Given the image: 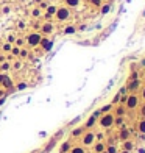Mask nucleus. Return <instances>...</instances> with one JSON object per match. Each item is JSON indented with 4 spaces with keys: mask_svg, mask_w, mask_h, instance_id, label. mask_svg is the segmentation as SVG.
<instances>
[{
    "mask_svg": "<svg viewBox=\"0 0 145 153\" xmlns=\"http://www.w3.org/2000/svg\"><path fill=\"white\" fill-rule=\"evenodd\" d=\"M55 16H56L58 21H67L69 17H70V9L66 8V6H59V8L56 9V13H55Z\"/></svg>",
    "mask_w": 145,
    "mask_h": 153,
    "instance_id": "f257e3e1",
    "label": "nucleus"
},
{
    "mask_svg": "<svg viewBox=\"0 0 145 153\" xmlns=\"http://www.w3.org/2000/svg\"><path fill=\"white\" fill-rule=\"evenodd\" d=\"M113 124H114V116H113V114H109V112H106V114H105L103 117L100 119V125H101L103 128L111 127Z\"/></svg>",
    "mask_w": 145,
    "mask_h": 153,
    "instance_id": "f03ea898",
    "label": "nucleus"
},
{
    "mask_svg": "<svg viewBox=\"0 0 145 153\" xmlns=\"http://www.w3.org/2000/svg\"><path fill=\"white\" fill-rule=\"evenodd\" d=\"M41 35L39 33H30L28 35V38H27V42H28V45H31V47H36V45L41 42Z\"/></svg>",
    "mask_w": 145,
    "mask_h": 153,
    "instance_id": "7ed1b4c3",
    "label": "nucleus"
},
{
    "mask_svg": "<svg viewBox=\"0 0 145 153\" xmlns=\"http://www.w3.org/2000/svg\"><path fill=\"white\" fill-rule=\"evenodd\" d=\"M126 108L128 109H134L137 106V103H139V98H137V95H130V97H126Z\"/></svg>",
    "mask_w": 145,
    "mask_h": 153,
    "instance_id": "20e7f679",
    "label": "nucleus"
},
{
    "mask_svg": "<svg viewBox=\"0 0 145 153\" xmlns=\"http://www.w3.org/2000/svg\"><path fill=\"white\" fill-rule=\"evenodd\" d=\"M0 84H3L5 88H11V86H13V81L9 80V76L0 74Z\"/></svg>",
    "mask_w": 145,
    "mask_h": 153,
    "instance_id": "39448f33",
    "label": "nucleus"
},
{
    "mask_svg": "<svg viewBox=\"0 0 145 153\" xmlns=\"http://www.w3.org/2000/svg\"><path fill=\"white\" fill-rule=\"evenodd\" d=\"M94 141H95V134H94V133H87V134L83 138V144H84V145L94 144Z\"/></svg>",
    "mask_w": 145,
    "mask_h": 153,
    "instance_id": "423d86ee",
    "label": "nucleus"
},
{
    "mask_svg": "<svg viewBox=\"0 0 145 153\" xmlns=\"http://www.w3.org/2000/svg\"><path fill=\"white\" fill-rule=\"evenodd\" d=\"M39 44L44 47V50H50L52 47H53V42L50 41V39H41V42Z\"/></svg>",
    "mask_w": 145,
    "mask_h": 153,
    "instance_id": "0eeeda50",
    "label": "nucleus"
},
{
    "mask_svg": "<svg viewBox=\"0 0 145 153\" xmlns=\"http://www.w3.org/2000/svg\"><path fill=\"white\" fill-rule=\"evenodd\" d=\"M53 31V24H50V22H45L44 25H42V33H45V35H48V33Z\"/></svg>",
    "mask_w": 145,
    "mask_h": 153,
    "instance_id": "6e6552de",
    "label": "nucleus"
},
{
    "mask_svg": "<svg viewBox=\"0 0 145 153\" xmlns=\"http://www.w3.org/2000/svg\"><path fill=\"white\" fill-rule=\"evenodd\" d=\"M64 2H66V5H67V6L75 8V6H78L81 3V0H64Z\"/></svg>",
    "mask_w": 145,
    "mask_h": 153,
    "instance_id": "1a4fd4ad",
    "label": "nucleus"
},
{
    "mask_svg": "<svg viewBox=\"0 0 145 153\" xmlns=\"http://www.w3.org/2000/svg\"><path fill=\"white\" fill-rule=\"evenodd\" d=\"M56 9H58V6H55V5H50V6H47V14H55L56 13Z\"/></svg>",
    "mask_w": 145,
    "mask_h": 153,
    "instance_id": "9d476101",
    "label": "nucleus"
},
{
    "mask_svg": "<svg viewBox=\"0 0 145 153\" xmlns=\"http://www.w3.org/2000/svg\"><path fill=\"white\" fill-rule=\"evenodd\" d=\"M95 152H97V153L105 152V145H103V142H98V144L95 145Z\"/></svg>",
    "mask_w": 145,
    "mask_h": 153,
    "instance_id": "9b49d317",
    "label": "nucleus"
},
{
    "mask_svg": "<svg viewBox=\"0 0 145 153\" xmlns=\"http://www.w3.org/2000/svg\"><path fill=\"white\" fill-rule=\"evenodd\" d=\"M128 136H130V131H128V130H122V133H120V138L123 139V141H126V139H128Z\"/></svg>",
    "mask_w": 145,
    "mask_h": 153,
    "instance_id": "f8f14e48",
    "label": "nucleus"
},
{
    "mask_svg": "<svg viewBox=\"0 0 145 153\" xmlns=\"http://www.w3.org/2000/svg\"><path fill=\"white\" fill-rule=\"evenodd\" d=\"M137 86H139V80H134L131 84H128V89H136Z\"/></svg>",
    "mask_w": 145,
    "mask_h": 153,
    "instance_id": "ddd939ff",
    "label": "nucleus"
},
{
    "mask_svg": "<svg viewBox=\"0 0 145 153\" xmlns=\"http://www.w3.org/2000/svg\"><path fill=\"white\" fill-rule=\"evenodd\" d=\"M94 124H95V117L92 116V117H89V119H87V122H86V127H92Z\"/></svg>",
    "mask_w": 145,
    "mask_h": 153,
    "instance_id": "4468645a",
    "label": "nucleus"
},
{
    "mask_svg": "<svg viewBox=\"0 0 145 153\" xmlns=\"http://www.w3.org/2000/svg\"><path fill=\"white\" fill-rule=\"evenodd\" d=\"M70 153H84V148L83 147H73Z\"/></svg>",
    "mask_w": 145,
    "mask_h": 153,
    "instance_id": "2eb2a0df",
    "label": "nucleus"
},
{
    "mask_svg": "<svg viewBox=\"0 0 145 153\" xmlns=\"http://www.w3.org/2000/svg\"><path fill=\"white\" fill-rule=\"evenodd\" d=\"M31 14H33V17H39V16H41V9L39 8H34L31 11Z\"/></svg>",
    "mask_w": 145,
    "mask_h": 153,
    "instance_id": "dca6fc26",
    "label": "nucleus"
},
{
    "mask_svg": "<svg viewBox=\"0 0 145 153\" xmlns=\"http://www.w3.org/2000/svg\"><path fill=\"white\" fill-rule=\"evenodd\" d=\"M139 131L140 133H145V120H140L139 122Z\"/></svg>",
    "mask_w": 145,
    "mask_h": 153,
    "instance_id": "f3484780",
    "label": "nucleus"
},
{
    "mask_svg": "<svg viewBox=\"0 0 145 153\" xmlns=\"http://www.w3.org/2000/svg\"><path fill=\"white\" fill-rule=\"evenodd\" d=\"M64 33L66 35H72V33H75V28L73 27H67V28L64 30Z\"/></svg>",
    "mask_w": 145,
    "mask_h": 153,
    "instance_id": "a211bd4d",
    "label": "nucleus"
},
{
    "mask_svg": "<svg viewBox=\"0 0 145 153\" xmlns=\"http://www.w3.org/2000/svg\"><path fill=\"white\" fill-rule=\"evenodd\" d=\"M111 108H113V106H111V105H106V106H103V108H101L100 111H101V112H105V114H106V112H109V111H111Z\"/></svg>",
    "mask_w": 145,
    "mask_h": 153,
    "instance_id": "6ab92c4d",
    "label": "nucleus"
},
{
    "mask_svg": "<svg viewBox=\"0 0 145 153\" xmlns=\"http://www.w3.org/2000/svg\"><path fill=\"white\" fill-rule=\"evenodd\" d=\"M69 147H70V145H69V142H64V144H62V147H61V153L67 152V150H69Z\"/></svg>",
    "mask_w": 145,
    "mask_h": 153,
    "instance_id": "aec40b11",
    "label": "nucleus"
},
{
    "mask_svg": "<svg viewBox=\"0 0 145 153\" xmlns=\"http://www.w3.org/2000/svg\"><path fill=\"white\" fill-rule=\"evenodd\" d=\"M131 148H133V142L126 141V142H125V150H128V152H130Z\"/></svg>",
    "mask_w": 145,
    "mask_h": 153,
    "instance_id": "412c9836",
    "label": "nucleus"
},
{
    "mask_svg": "<svg viewBox=\"0 0 145 153\" xmlns=\"http://www.w3.org/2000/svg\"><path fill=\"white\" fill-rule=\"evenodd\" d=\"M11 52H13V55H16V56H17L19 53H21V50H19V47H11Z\"/></svg>",
    "mask_w": 145,
    "mask_h": 153,
    "instance_id": "4be33fe9",
    "label": "nucleus"
},
{
    "mask_svg": "<svg viewBox=\"0 0 145 153\" xmlns=\"http://www.w3.org/2000/svg\"><path fill=\"white\" fill-rule=\"evenodd\" d=\"M89 2H91L94 6H100L101 5V0H89Z\"/></svg>",
    "mask_w": 145,
    "mask_h": 153,
    "instance_id": "5701e85b",
    "label": "nucleus"
},
{
    "mask_svg": "<svg viewBox=\"0 0 145 153\" xmlns=\"http://www.w3.org/2000/svg\"><path fill=\"white\" fill-rule=\"evenodd\" d=\"M0 67H2V71H8V69H9V64H8V63H2V66H0Z\"/></svg>",
    "mask_w": 145,
    "mask_h": 153,
    "instance_id": "b1692460",
    "label": "nucleus"
},
{
    "mask_svg": "<svg viewBox=\"0 0 145 153\" xmlns=\"http://www.w3.org/2000/svg\"><path fill=\"white\" fill-rule=\"evenodd\" d=\"M106 153H117V148L114 147V145H111V147L108 148V152H106Z\"/></svg>",
    "mask_w": 145,
    "mask_h": 153,
    "instance_id": "393cba45",
    "label": "nucleus"
},
{
    "mask_svg": "<svg viewBox=\"0 0 145 153\" xmlns=\"http://www.w3.org/2000/svg\"><path fill=\"white\" fill-rule=\"evenodd\" d=\"M81 131H83L81 128H77V130H73V133H72V134H73V136H80Z\"/></svg>",
    "mask_w": 145,
    "mask_h": 153,
    "instance_id": "a878e982",
    "label": "nucleus"
},
{
    "mask_svg": "<svg viewBox=\"0 0 145 153\" xmlns=\"http://www.w3.org/2000/svg\"><path fill=\"white\" fill-rule=\"evenodd\" d=\"M3 50L9 52V50H11V44H9V42H8V44H5V45H3Z\"/></svg>",
    "mask_w": 145,
    "mask_h": 153,
    "instance_id": "bb28decb",
    "label": "nucleus"
},
{
    "mask_svg": "<svg viewBox=\"0 0 145 153\" xmlns=\"http://www.w3.org/2000/svg\"><path fill=\"white\" fill-rule=\"evenodd\" d=\"M123 112H125V108H123V106H120V108H117V114H119V116H122Z\"/></svg>",
    "mask_w": 145,
    "mask_h": 153,
    "instance_id": "cd10ccee",
    "label": "nucleus"
},
{
    "mask_svg": "<svg viewBox=\"0 0 145 153\" xmlns=\"http://www.w3.org/2000/svg\"><path fill=\"white\" fill-rule=\"evenodd\" d=\"M108 11H109V5H105L103 8H101V13H105V14H106Z\"/></svg>",
    "mask_w": 145,
    "mask_h": 153,
    "instance_id": "c85d7f7f",
    "label": "nucleus"
},
{
    "mask_svg": "<svg viewBox=\"0 0 145 153\" xmlns=\"http://www.w3.org/2000/svg\"><path fill=\"white\" fill-rule=\"evenodd\" d=\"M27 88V84H25V83H21V84L17 86V89H25Z\"/></svg>",
    "mask_w": 145,
    "mask_h": 153,
    "instance_id": "c756f323",
    "label": "nucleus"
},
{
    "mask_svg": "<svg viewBox=\"0 0 145 153\" xmlns=\"http://www.w3.org/2000/svg\"><path fill=\"white\" fill-rule=\"evenodd\" d=\"M140 114H142V116H144V117H145V105L142 106V109H140Z\"/></svg>",
    "mask_w": 145,
    "mask_h": 153,
    "instance_id": "7c9ffc66",
    "label": "nucleus"
},
{
    "mask_svg": "<svg viewBox=\"0 0 145 153\" xmlns=\"http://www.w3.org/2000/svg\"><path fill=\"white\" fill-rule=\"evenodd\" d=\"M122 122H123V119H122V117H119V119H117V120H116V124H119V125H120V124H122Z\"/></svg>",
    "mask_w": 145,
    "mask_h": 153,
    "instance_id": "2f4dec72",
    "label": "nucleus"
},
{
    "mask_svg": "<svg viewBox=\"0 0 145 153\" xmlns=\"http://www.w3.org/2000/svg\"><path fill=\"white\" fill-rule=\"evenodd\" d=\"M14 69H21V63H16V64H14Z\"/></svg>",
    "mask_w": 145,
    "mask_h": 153,
    "instance_id": "473e14b6",
    "label": "nucleus"
},
{
    "mask_svg": "<svg viewBox=\"0 0 145 153\" xmlns=\"http://www.w3.org/2000/svg\"><path fill=\"white\" fill-rule=\"evenodd\" d=\"M19 55H21V56H27V52H25V50H22L21 53H19Z\"/></svg>",
    "mask_w": 145,
    "mask_h": 153,
    "instance_id": "72a5a7b5",
    "label": "nucleus"
},
{
    "mask_svg": "<svg viewBox=\"0 0 145 153\" xmlns=\"http://www.w3.org/2000/svg\"><path fill=\"white\" fill-rule=\"evenodd\" d=\"M142 98H144V100H145V88L142 89Z\"/></svg>",
    "mask_w": 145,
    "mask_h": 153,
    "instance_id": "f704fd0d",
    "label": "nucleus"
},
{
    "mask_svg": "<svg viewBox=\"0 0 145 153\" xmlns=\"http://www.w3.org/2000/svg\"><path fill=\"white\" fill-rule=\"evenodd\" d=\"M123 153H130V152H128V150H125V152H123Z\"/></svg>",
    "mask_w": 145,
    "mask_h": 153,
    "instance_id": "c9c22d12",
    "label": "nucleus"
},
{
    "mask_svg": "<svg viewBox=\"0 0 145 153\" xmlns=\"http://www.w3.org/2000/svg\"><path fill=\"white\" fill-rule=\"evenodd\" d=\"M101 153H106V152H101Z\"/></svg>",
    "mask_w": 145,
    "mask_h": 153,
    "instance_id": "e433bc0d",
    "label": "nucleus"
}]
</instances>
